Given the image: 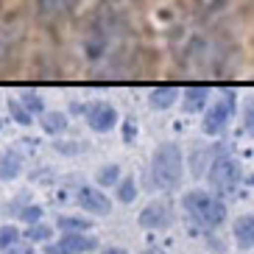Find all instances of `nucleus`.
Returning <instances> with one entry per match:
<instances>
[{
	"label": "nucleus",
	"instance_id": "a878e982",
	"mask_svg": "<svg viewBox=\"0 0 254 254\" xmlns=\"http://www.w3.org/2000/svg\"><path fill=\"white\" fill-rule=\"evenodd\" d=\"M101 254H128V252H126V249H115V246H112V249H104Z\"/></svg>",
	"mask_w": 254,
	"mask_h": 254
},
{
	"label": "nucleus",
	"instance_id": "20e7f679",
	"mask_svg": "<svg viewBox=\"0 0 254 254\" xmlns=\"http://www.w3.org/2000/svg\"><path fill=\"white\" fill-rule=\"evenodd\" d=\"M235 106H238V95H235V90H226L224 95L204 112V123H201L204 134H221V131L229 126V120L235 118Z\"/></svg>",
	"mask_w": 254,
	"mask_h": 254
},
{
	"label": "nucleus",
	"instance_id": "39448f33",
	"mask_svg": "<svg viewBox=\"0 0 254 254\" xmlns=\"http://www.w3.org/2000/svg\"><path fill=\"white\" fill-rule=\"evenodd\" d=\"M98 249V238H90L84 232H64L59 240L45 246V254H84Z\"/></svg>",
	"mask_w": 254,
	"mask_h": 254
},
{
	"label": "nucleus",
	"instance_id": "423d86ee",
	"mask_svg": "<svg viewBox=\"0 0 254 254\" xmlns=\"http://www.w3.org/2000/svg\"><path fill=\"white\" fill-rule=\"evenodd\" d=\"M140 226L142 229H168L173 224V209L168 201H151L140 212Z\"/></svg>",
	"mask_w": 254,
	"mask_h": 254
},
{
	"label": "nucleus",
	"instance_id": "aec40b11",
	"mask_svg": "<svg viewBox=\"0 0 254 254\" xmlns=\"http://www.w3.org/2000/svg\"><path fill=\"white\" fill-rule=\"evenodd\" d=\"M137 198V182L134 179H123L118 185V201L120 204H131Z\"/></svg>",
	"mask_w": 254,
	"mask_h": 254
},
{
	"label": "nucleus",
	"instance_id": "f8f14e48",
	"mask_svg": "<svg viewBox=\"0 0 254 254\" xmlns=\"http://www.w3.org/2000/svg\"><path fill=\"white\" fill-rule=\"evenodd\" d=\"M176 98H179V87H173V84H162V87H154V90L148 92V101L154 109H171L173 104H176Z\"/></svg>",
	"mask_w": 254,
	"mask_h": 254
},
{
	"label": "nucleus",
	"instance_id": "dca6fc26",
	"mask_svg": "<svg viewBox=\"0 0 254 254\" xmlns=\"http://www.w3.org/2000/svg\"><path fill=\"white\" fill-rule=\"evenodd\" d=\"M8 112H11V118H14L20 126H31V120H34V112H31L23 101H8Z\"/></svg>",
	"mask_w": 254,
	"mask_h": 254
},
{
	"label": "nucleus",
	"instance_id": "4468645a",
	"mask_svg": "<svg viewBox=\"0 0 254 254\" xmlns=\"http://www.w3.org/2000/svg\"><path fill=\"white\" fill-rule=\"evenodd\" d=\"M39 123H42V128H45L48 134H64L70 128L67 115H62V112H42L39 115Z\"/></svg>",
	"mask_w": 254,
	"mask_h": 254
},
{
	"label": "nucleus",
	"instance_id": "0eeeda50",
	"mask_svg": "<svg viewBox=\"0 0 254 254\" xmlns=\"http://www.w3.org/2000/svg\"><path fill=\"white\" fill-rule=\"evenodd\" d=\"M75 198H78L84 212H90V215H109L112 212L109 195L104 190H98V187H78V195Z\"/></svg>",
	"mask_w": 254,
	"mask_h": 254
},
{
	"label": "nucleus",
	"instance_id": "2eb2a0df",
	"mask_svg": "<svg viewBox=\"0 0 254 254\" xmlns=\"http://www.w3.org/2000/svg\"><path fill=\"white\" fill-rule=\"evenodd\" d=\"M56 226L62 232H87L92 226V218H78V215H62L56 218Z\"/></svg>",
	"mask_w": 254,
	"mask_h": 254
},
{
	"label": "nucleus",
	"instance_id": "ddd939ff",
	"mask_svg": "<svg viewBox=\"0 0 254 254\" xmlns=\"http://www.w3.org/2000/svg\"><path fill=\"white\" fill-rule=\"evenodd\" d=\"M209 101V87L207 84H193L185 90V112H204Z\"/></svg>",
	"mask_w": 254,
	"mask_h": 254
},
{
	"label": "nucleus",
	"instance_id": "393cba45",
	"mask_svg": "<svg viewBox=\"0 0 254 254\" xmlns=\"http://www.w3.org/2000/svg\"><path fill=\"white\" fill-rule=\"evenodd\" d=\"M134 134H137V123L128 118V120H126V131H123V140L131 142V140H134Z\"/></svg>",
	"mask_w": 254,
	"mask_h": 254
},
{
	"label": "nucleus",
	"instance_id": "6ab92c4d",
	"mask_svg": "<svg viewBox=\"0 0 254 254\" xmlns=\"http://www.w3.org/2000/svg\"><path fill=\"white\" fill-rule=\"evenodd\" d=\"M20 238H23V235H20V229H17V226L0 224V252H6L8 246H14Z\"/></svg>",
	"mask_w": 254,
	"mask_h": 254
},
{
	"label": "nucleus",
	"instance_id": "7ed1b4c3",
	"mask_svg": "<svg viewBox=\"0 0 254 254\" xmlns=\"http://www.w3.org/2000/svg\"><path fill=\"white\" fill-rule=\"evenodd\" d=\"M207 179H209V185H212V190H218L221 195L232 193V190L240 185V179H243L240 162L232 157V154H215L212 162H209Z\"/></svg>",
	"mask_w": 254,
	"mask_h": 254
},
{
	"label": "nucleus",
	"instance_id": "f03ea898",
	"mask_svg": "<svg viewBox=\"0 0 254 254\" xmlns=\"http://www.w3.org/2000/svg\"><path fill=\"white\" fill-rule=\"evenodd\" d=\"M185 212L193 218L198 226L204 229H218V226L226 224V204L212 193H204V190H190L185 195Z\"/></svg>",
	"mask_w": 254,
	"mask_h": 254
},
{
	"label": "nucleus",
	"instance_id": "9d476101",
	"mask_svg": "<svg viewBox=\"0 0 254 254\" xmlns=\"http://www.w3.org/2000/svg\"><path fill=\"white\" fill-rule=\"evenodd\" d=\"M232 235L238 240V249H254V215H240L235 218V224H232Z\"/></svg>",
	"mask_w": 254,
	"mask_h": 254
},
{
	"label": "nucleus",
	"instance_id": "a211bd4d",
	"mask_svg": "<svg viewBox=\"0 0 254 254\" xmlns=\"http://www.w3.org/2000/svg\"><path fill=\"white\" fill-rule=\"evenodd\" d=\"M120 182V168L118 165H104L98 171V185L101 187H115Z\"/></svg>",
	"mask_w": 254,
	"mask_h": 254
},
{
	"label": "nucleus",
	"instance_id": "6e6552de",
	"mask_svg": "<svg viewBox=\"0 0 254 254\" xmlns=\"http://www.w3.org/2000/svg\"><path fill=\"white\" fill-rule=\"evenodd\" d=\"M87 123H90L92 131L104 134V131L115 128V123H118V109H115L112 104H106V101H95V104L87 109Z\"/></svg>",
	"mask_w": 254,
	"mask_h": 254
},
{
	"label": "nucleus",
	"instance_id": "5701e85b",
	"mask_svg": "<svg viewBox=\"0 0 254 254\" xmlns=\"http://www.w3.org/2000/svg\"><path fill=\"white\" fill-rule=\"evenodd\" d=\"M243 128H246L249 137H254V98L249 101L246 112H243Z\"/></svg>",
	"mask_w": 254,
	"mask_h": 254
},
{
	"label": "nucleus",
	"instance_id": "412c9836",
	"mask_svg": "<svg viewBox=\"0 0 254 254\" xmlns=\"http://www.w3.org/2000/svg\"><path fill=\"white\" fill-rule=\"evenodd\" d=\"M23 104L28 106L34 115H42V112H45V104H42V98H39L37 92H23Z\"/></svg>",
	"mask_w": 254,
	"mask_h": 254
},
{
	"label": "nucleus",
	"instance_id": "1a4fd4ad",
	"mask_svg": "<svg viewBox=\"0 0 254 254\" xmlns=\"http://www.w3.org/2000/svg\"><path fill=\"white\" fill-rule=\"evenodd\" d=\"M23 165H25V154L20 148H6L0 154V182H11L23 173Z\"/></svg>",
	"mask_w": 254,
	"mask_h": 254
},
{
	"label": "nucleus",
	"instance_id": "f257e3e1",
	"mask_svg": "<svg viewBox=\"0 0 254 254\" xmlns=\"http://www.w3.org/2000/svg\"><path fill=\"white\" fill-rule=\"evenodd\" d=\"M185 176V157L176 142H162L157 145L154 157H151V182L159 190H173L182 185Z\"/></svg>",
	"mask_w": 254,
	"mask_h": 254
},
{
	"label": "nucleus",
	"instance_id": "9b49d317",
	"mask_svg": "<svg viewBox=\"0 0 254 254\" xmlns=\"http://www.w3.org/2000/svg\"><path fill=\"white\" fill-rule=\"evenodd\" d=\"M37 6H39V14L42 17L59 20V17H67L78 6V0H37Z\"/></svg>",
	"mask_w": 254,
	"mask_h": 254
},
{
	"label": "nucleus",
	"instance_id": "4be33fe9",
	"mask_svg": "<svg viewBox=\"0 0 254 254\" xmlns=\"http://www.w3.org/2000/svg\"><path fill=\"white\" fill-rule=\"evenodd\" d=\"M20 218H23L25 224H39V218H42V207H37V204H28V207L20 209Z\"/></svg>",
	"mask_w": 254,
	"mask_h": 254
},
{
	"label": "nucleus",
	"instance_id": "bb28decb",
	"mask_svg": "<svg viewBox=\"0 0 254 254\" xmlns=\"http://www.w3.org/2000/svg\"><path fill=\"white\" fill-rule=\"evenodd\" d=\"M142 254H162L159 249H148V252H142Z\"/></svg>",
	"mask_w": 254,
	"mask_h": 254
},
{
	"label": "nucleus",
	"instance_id": "f3484780",
	"mask_svg": "<svg viewBox=\"0 0 254 254\" xmlns=\"http://www.w3.org/2000/svg\"><path fill=\"white\" fill-rule=\"evenodd\" d=\"M25 240L31 243H42V240H53V229L48 224H31L25 229Z\"/></svg>",
	"mask_w": 254,
	"mask_h": 254
},
{
	"label": "nucleus",
	"instance_id": "b1692460",
	"mask_svg": "<svg viewBox=\"0 0 254 254\" xmlns=\"http://www.w3.org/2000/svg\"><path fill=\"white\" fill-rule=\"evenodd\" d=\"M6 254H34V246H31V240H17L14 246H8Z\"/></svg>",
	"mask_w": 254,
	"mask_h": 254
}]
</instances>
